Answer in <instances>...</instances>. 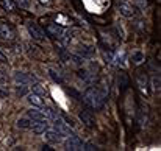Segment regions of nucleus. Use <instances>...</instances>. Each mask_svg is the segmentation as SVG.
Here are the masks:
<instances>
[{"label":"nucleus","mask_w":161,"mask_h":151,"mask_svg":"<svg viewBox=\"0 0 161 151\" xmlns=\"http://www.w3.org/2000/svg\"><path fill=\"white\" fill-rule=\"evenodd\" d=\"M105 97H107V94L102 92L99 87H89L83 95V101L92 111H100L105 104Z\"/></svg>","instance_id":"nucleus-1"},{"label":"nucleus","mask_w":161,"mask_h":151,"mask_svg":"<svg viewBox=\"0 0 161 151\" xmlns=\"http://www.w3.org/2000/svg\"><path fill=\"white\" fill-rule=\"evenodd\" d=\"M116 6L124 17H135L136 16V8L128 0H116Z\"/></svg>","instance_id":"nucleus-2"},{"label":"nucleus","mask_w":161,"mask_h":151,"mask_svg":"<svg viewBox=\"0 0 161 151\" xmlns=\"http://www.w3.org/2000/svg\"><path fill=\"white\" fill-rule=\"evenodd\" d=\"M64 147H66V150L69 151L83 150V140L78 136H75V134H69L67 139L64 140Z\"/></svg>","instance_id":"nucleus-3"},{"label":"nucleus","mask_w":161,"mask_h":151,"mask_svg":"<svg viewBox=\"0 0 161 151\" xmlns=\"http://www.w3.org/2000/svg\"><path fill=\"white\" fill-rule=\"evenodd\" d=\"M27 30L30 33V36L36 41H44L46 39V31L36 23V22H28L27 23Z\"/></svg>","instance_id":"nucleus-4"},{"label":"nucleus","mask_w":161,"mask_h":151,"mask_svg":"<svg viewBox=\"0 0 161 151\" xmlns=\"http://www.w3.org/2000/svg\"><path fill=\"white\" fill-rule=\"evenodd\" d=\"M53 129L61 136V137H67L69 134H72V131H70V128H69V125L67 123H64L59 117H55L53 120Z\"/></svg>","instance_id":"nucleus-5"},{"label":"nucleus","mask_w":161,"mask_h":151,"mask_svg":"<svg viewBox=\"0 0 161 151\" xmlns=\"http://www.w3.org/2000/svg\"><path fill=\"white\" fill-rule=\"evenodd\" d=\"M46 31H47L49 36H52V38H55V39H61V36H63V33H64V28H63L61 25H58V23L52 22V23L47 25Z\"/></svg>","instance_id":"nucleus-6"},{"label":"nucleus","mask_w":161,"mask_h":151,"mask_svg":"<svg viewBox=\"0 0 161 151\" xmlns=\"http://www.w3.org/2000/svg\"><path fill=\"white\" fill-rule=\"evenodd\" d=\"M14 80L16 83H20V84H28V83H35L36 78L33 75H28L25 72H16L14 73Z\"/></svg>","instance_id":"nucleus-7"},{"label":"nucleus","mask_w":161,"mask_h":151,"mask_svg":"<svg viewBox=\"0 0 161 151\" xmlns=\"http://www.w3.org/2000/svg\"><path fill=\"white\" fill-rule=\"evenodd\" d=\"M0 38L5 41H13L14 39V30L8 23H0Z\"/></svg>","instance_id":"nucleus-8"},{"label":"nucleus","mask_w":161,"mask_h":151,"mask_svg":"<svg viewBox=\"0 0 161 151\" xmlns=\"http://www.w3.org/2000/svg\"><path fill=\"white\" fill-rule=\"evenodd\" d=\"M27 115H28V118H31V120H35V122H39V120H47L46 118V115H44V112L41 111V107H31L30 111H27Z\"/></svg>","instance_id":"nucleus-9"},{"label":"nucleus","mask_w":161,"mask_h":151,"mask_svg":"<svg viewBox=\"0 0 161 151\" xmlns=\"http://www.w3.org/2000/svg\"><path fill=\"white\" fill-rule=\"evenodd\" d=\"M80 120H81L88 128H94V126H96V120H94L92 114L88 112V111H81V112H80Z\"/></svg>","instance_id":"nucleus-10"},{"label":"nucleus","mask_w":161,"mask_h":151,"mask_svg":"<svg viewBox=\"0 0 161 151\" xmlns=\"http://www.w3.org/2000/svg\"><path fill=\"white\" fill-rule=\"evenodd\" d=\"M44 137H46V140H47V142H50V143H59V142H61V139H63V137H61L55 129H49V128L46 129Z\"/></svg>","instance_id":"nucleus-11"},{"label":"nucleus","mask_w":161,"mask_h":151,"mask_svg":"<svg viewBox=\"0 0 161 151\" xmlns=\"http://www.w3.org/2000/svg\"><path fill=\"white\" fill-rule=\"evenodd\" d=\"M47 128H49V123H47V120H39V122L33 123V126H31L33 133H35V134H38V136L44 134Z\"/></svg>","instance_id":"nucleus-12"},{"label":"nucleus","mask_w":161,"mask_h":151,"mask_svg":"<svg viewBox=\"0 0 161 151\" xmlns=\"http://www.w3.org/2000/svg\"><path fill=\"white\" fill-rule=\"evenodd\" d=\"M27 100H28V103H30V104H33V106H36V107H41V106H44V98H42L41 95L35 94V92H33V94H30Z\"/></svg>","instance_id":"nucleus-13"},{"label":"nucleus","mask_w":161,"mask_h":151,"mask_svg":"<svg viewBox=\"0 0 161 151\" xmlns=\"http://www.w3.org/2000/svg\"><path fill=\"white\" fill-rule=\"evenodd\" d=\"M113 61H114L119 67H125V51L119 50L116 55H113Z\"/></svg>","instance_id":"nucleus-14"},{"label":"nucleus","mask_w":161,"mask_h":151,"mask_svg":"<svg viewBox=\"0 0 161 151\" xmlns=\"http://www.w3.org/2000/svg\"><path fill=\"white\" fill-rule=\"evenodd\" d=\"M138 86H139V89H141V92L144 94V95H147L149 94V83H147V80H146V76H138Z\"/></svg>","instance_id":"nucleus-15"},{"label":"nucleus","mask_w":161,"mask_h":151,"mask_svg":"<svg viewBox=\"0 0 161 151\" xmlns=\"http://www.w3.org/2000/svg\"><path fill=\"white\" fill-rule=\"evenodd\" d=\"M17 126H19L20 129H31L33 120H31V118H19V120H17Z\"/></svg>","instance_id":"nucleus-16"},{"label":"nucleus","mask_w":161,"mask_h":151,"mask_svg":"<svg viewBox=\"0 0 161 151\" xmlns=\"http://www.w3.org/2000/svg\"><path fill=\"white\" fill-rule=\"evenodd\" d=\"M80 53L83 55V58L85 56H92L94 55V47L89 45V44H81L80 45Z\"/></svg>","instance_id":"nucleus-17"},{"label":"nucleus","mask_w":161,"mask_h":151,"mask_svg":"<svg viewBox=\"0 0 161 151\" xmlns=\"http://www.w3.org/2000/svg\"><path fill=\"white\" fill-rule=\"evenodd\" d=\"M31 91L35 92V94H38V95H41V97H46L49 92H47V89L46 87H42L39 83H35L33 86H31Z\"/></svg>","instance_id":"nucleus-18"},{"label":"nucleus","mask_w":161,"mask_h":151,"mask_svg":"<svg viewBox=\"0 0 161 151\" xmlns=\"http://www.w3.org/2000/svg\"><path fill=\"white\" fill-rule=\"evenodd\" d=\"M131 62H133L135 65L142 64V62H144V55H142L141 51H135V53L131 55Z\"/></svg>","instance_id":"nucleus-19"},{"label":"nucleus","mask_w":161,"mask_h":151,"mask_svg":"<svg viewBox=\"0 0 161 151\" xmlns=\"http://www.w3.org/2000/svg\"><path fill=\"white\" fill-rule=\"evenodd\" d=\"M28 94V87H27V84H20V83H17V86H16V95L17 97H25Z\"/></svg>","instance_id":"nucleus-20"},{"label":"nucleus","mask_w":161,"mask_h":151,"mask_svg":"<svg viewBox=\"0 0 161 151\" xmlns=\"http://www.w3.org/2000/svg\"><path fill=\"white\" fill-rule=\"evenodd\" d=\"M41 111L44 112V115H46V118H47V120H53L55 117H58V115H56V112H55L52 107H47V106L44 107V106H41Z\"/></svg>","instance_id":"nucleus-21"},{"label":"nucleus","mask_w":161,"mask_h":151,"mask_svg":"<svg viewBox=\"0 0 161 151\" xmlns=\"http://www.w3.org/2000/svg\"><path fill=\"white\" fill-rule=\"evenodd\" d=\"M2 3H3V8L8 9V11H14V9L17 8L16 0H2Z\"/></svg>","instance_id":"nucleus-22"},{"label":"nucleus","mask_w":161,"mask_h":151,"mask_svg":"<svg viewBox=\"0 0 161 151\" xmlns=\"http://www.w3.org/2000/svg\"><path fill=\"white\" fill-rule=\"evenodd\" d=\"M49 75H50V78L53 80L55 83H58V84H63V78H61V75H59V73H56L53 69H49Z\"/></svg>","instance_id":"nucleus-23"},{"label":"nucleus","mask_w":161,"mask_h":151,"mask_svg":"<svg viewBox=\"0 0 161 151\" xmlns=\"http://www.w3.org/2000/svg\"><path fill=\"white\" fill-rule=\"evenodd\" d=\"M0 86H8V73H6V70H0Z\"/></svg>","instance_id":"nucleus-24"},{"label":"nucleus","mask_w":161,"mask_h":151,"mask_svg":"<svg viewBox=\"0 0 161 151\" xmlns=\"http://www.w3.org/2000/svg\"><path fill=\"white\" fill-rule=\"evenodd\" d=\"M16 5H19L24 9H28L30 8V0H16Z\"/></svg>","instance_id":"nucleus-25"},{"label":"nucleus","mask_w":161,"mask_h":151,"mask_svg":"<svg viewBox=\"0 0 161 151\" xmlns=\"http://www.w3.org/2000/svg\"><path fill=\"white\" fill-rule=\"evenodd\" d=\"M8 86H0V98H8Z\"/></svg>","instance_id":"nucleus-26"},{"label":"nucleus","mask_w":161,"mask_h":151,"mask_svg":"<svg viewBox=\"0 0 161 151\" xmlns=\"http://www.w3.org/2000/svg\"><path fill=\"white\" fill-rule=\"evenodd\" d=\"M152 87H153V91H160V76H153V80H152Z\"/></svg>","instance_id":"nucleus-27"},{"label":"nucleus","mask_w":161,"mask_h":151,"mask_svg":"<svg viewBox=\"0 0 161 151\" xmlns=\"http://www.w3.org/2000/svg\"><path fill=\"white\" fill-rule=\"evenodd\" d=\"M97 147L96 145H92V143H83V150H86V151H92V150H96Z\"/></svg>","instance_id":"nucleus-28"},{"label":"nucleus","mask_w":161,"mask_h":151,"mask_svg":"<svg viewBox=\"0 0 161 151\" xmlns=\"http://www.w3.org/2000/svg\"><path fill=\"white\" fill-rule=\"evenodd\" d=\"M0 61H2V62H8V58H6V55L2 51V49H0Z\"/></svg>","instance_id":"nucleus-29"},{"label":"nucleus","mask_w":161,"mask_h":151,"mask_svg":"<svg viewBox=\"0 0 161 151\" xmlns=\"http://www.w3.org/2000/svg\"><path fill=\"white\" fill-rule=\"evenodd\" d=\"M42 150H44V151H46V150H47V151H52L53 148H50L49 145H44V147H42Z\"/></svg>","instance_id":"nucleus-30"},{"label":"nucleus","mask_w":161,"mask_h":151,"mask_svg":"<svg viewBox=\"0 0 161 151\" xmlns=\"http://www.w3.org/2000/svg\"><path fill=\"white\" fill-rule=\"evenodd\" d=\"M138 3H139V6H141V8H144V6H146V3H144V0H138Z\"/></svg>","instance_id":"nucleus-31"},{"label":"nucleus","mask_w":161,"mask_h":151,"mask_svg":"<svg viewBox=\"0 0 161 151\" xmlns=\"http://www.w3.org/2000/svg\"><path fill=\"white\" fill-rule=\"evenodd\" d=\"M41 3H44V5H49V3H52V0H41Z\"/></svg>","instance_id":"nucleus-32"}]
</instances>
